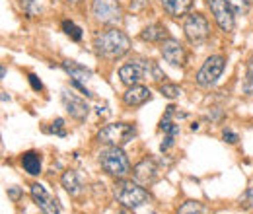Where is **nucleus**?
Returning <instances> with one entry per match:
<instances>
[{
	"label": "nucleus",
	"mask_w": 253,
	"mask_h": 214,
	"mask_svg": "<svg viewBox=\"0 0 253 214\" xmlns=\"http://www.w3.org/2000/svg\"><path fill=\"white\" fill-rule=\"evenodd\" d=\"M222 138H224V142H228V144H236L240 138H238V134L236 132H232L230 128H224L222 130Z\"/></svg>",
	"instance_id": "obj_29"
},
{
	"label": "nucleus",
	"mask_w": 253,
	"mask_h": 214,
	"mask_svg": "<svg viewBox=\"0 0 253 214\" xmlns=\"http://www.w3.org/2000/svg\"><path fill=\"white\" fill-rule=\"evenodd\" d=\"M222 70H224V59L220 55L209 57L207 61L203 62V66L199 68V72H197V84L203 86V88L212 86L220 78Z\"/></svg>",
	"instance_id": "obj_8"
},
{
	"label": "nucleus",
	"mask_w": 253,
	"mask_h": 214,
	"mask_svg": "<svg viewBox=\"0 0 253 214\" xmlns=\"http://www.w3.org/2000/svg\"><path fill=\"white\" fill-rule=\"evenodd\" d=\"M177 214H207V209L199 201H187L177 209Z\"/></svg>",
	"instance_id": "obj_22"
},
{
	"label": "nucleus",
	"mask_w": 253,
	"mask_h": 214,
	"mask_svg": "<svg viewBox=\"0 0 253 214\" xmlns=\"http://www.w3.org/2000/svg\"><path fill=\"white\" fill-rule=\"evenodd\" d=\"M148 2H150V0H130V8H132V10H142V8L148 6Z\"/></svg>",
	"instance_id": "obj_32"
},
{
	"label": "nucleus",
	"mask_w": 253,
	"mask_h": 214,
	"mask_svg": "<svg viewBox=\"0 0 253 214\" xmlns=\"http://www.w3.org/2000/svg\"><path fill=\"white\" fill-rule=\"evenodd\" d=\"M160 51H162L164 61L169 62L171 66H179V68H181V66H185V62H187V55H185L183 45H181L177 39L169 37V39L162 41V43H160Z\"/></svg>",
	"instance_id": "obj_10"
},
{
	"label": "nucleus",
	"mask_w": 253,
	"mask_h": 214,
	"mask_svg": "<svg viewBox=\"0 0 253 214\" xmlns=\"http://www.w3.org/2000/svg\"><path fill=\"white\" fill-rule=\"evenodd\" d=\"M18 4H20V8L24 10V14L30 16V18L41 14V6H39L35 0H18Z\"/></svg>",
	"instance_id": "obj_23"
},
{
	"label": "nucleus",
	"mask_w": 253,
	"mask_h": 214,
	"mask_svg": "<svg viewBox=\"0 0 253 214\" xmlns=\"http://www.w3.org/2000/svg\"><path fill=\"white\" fill-rule=\"evenodd\" d=\"M132 177H134L136 183L142 185V187L154 185L160 177L158 164H156L152 158H144L142 162H138V164L132 168Z\"/></svg>",
	"instance_id": "obj_9"
},
{
	"label": "nucleus",
	"mask_w": 253,
	"mask_h": 214,
	"mask_svg": "<svg viewBox=\"0 0 253 214\" xmlns=\"http://www.w3.org/2000/svg\"><path fill=\"white\" fill-rule=\"evenodd\" d=\"M63 68L70 74L72 84H82V86H86V82H90V78H92V70H90V68H86V66H82V64H78V62H74V61H64Z\"/></svg>",
	"instance_id": "obj_16"
},
{
	"label": "nucleus",
	"mask_w": 253,
	"mask_h": 214,
	"mask_svg": "<svg viewBox=\"0 0 253 214\" xmlns=\"http://www.w3.org/2000/svg\"><path fill=\"white\" fill-rule=\"evenodd\" d=\"M113 195L121 203V207H126L130 211H134V209H138L150 201V195L142 185H138L136 181H128L125 177L115 181Z\"/></svg>",
	"instance_id": "obj_2"
},
{
	"label": "nucleus",
	"mask_w": 253,
	"mask_h": 214,
	"mask_svg": "<svg viewBox=\"0 0 253 214\" xmlns=\"http://www.w3.org/2000/svg\"><path fill=\"white\" fill-rule=\"evenodd\" d=\"M32 197H33V201H35V205L39 207L41 214H61L57 201L47 193V189H45L43 185H39V183L32 185Z\"/></svg>",
	"instance_id": "obj_13"
},
{
	"label": "nucleus",
	"mask_w": 253,
	"mask_h": 214,
	"mask_svg": "<svg viewBox=\"0 0 253 214\" xmlns=\"http://www.w3.org/2000/svg\"><path fill=\"white\" fill-rule=\"evenodd\" d=\"M61 183H63V187L66 189V193H68V195H72V197H78V195L82 193V189H84V185H82V179H80V175H78L74 170H68V171H64Z\"/></svg>",
	"instance_id": "obj_19"
},
{
	"label": "nucleus",
	"mask_w": 253,
	"mask_h": 214,
	"mask_svg": "<svg viewBox=\"0 0 253 214\" xmlns=\"http://www.w3.org/2000/svg\"><path fill=\"white\" fill-rule=\"evenodd\" d=\"M152 214H156V213H152Z\"/></svg>",
	"instance_id": "obj_36"
},
{
	"label": "nucleus",
	"mask_w": 253,
	"mask_h": 214,
	"mask_svg": "<svg viewBox=\"0 0 253 214\" xmlns=\"http://www.w3.org/2000/svg\"><path fill=\"white\" fill-rule=\"evenodd\" d=\"M183 31L191 43H203L211 35V24L203 14H189L183 24Z\"/></svg>",
	"instance_id": "obj_7"
},
{
	"label": "nucleus",
	"mask_w": 253,
	"mask_h": 214,
	"mask_svg": "<svg viewBox=\"0 0 253 214\" xmlns=\"http://www.w3.org/2000/svg\"><path fill=\"white\" fill-rule=\"evenodd\" d=\"M140 39L142 41H148V43H162L166 39H169V33L166 30V26L162 24H152L148 28L140 31Z\"/></svg>",
	"instance_id": "obj_18"
},
{
	"label": "nucleus",
	"mask_w": 253,
	"mask_h": 214,
	"mask_svg": "<svg viewBox=\"0 0 253 214\" xmlns=\"http://www.w3.org/2000/svg\"><path fill=\"white\" fill-rule=\"evenodd\" d=\"M63 105L72 119H76V121H86V119H88L90 105H88L84 99H80L78 95H74L72 92H68V90H64L63 92Z\"/></svg>",
	"instance_id": "obj_12"
},
{
	"label": "nucleus",
	"mask_w": 253,
	"mask_h": 214,
	"mask_svg": "<svg viewBox=\"0 0 253 214\" xmlns=\"http://www.w3.org/2000/svg\"><path fill=\"white\" fill-rule=\"evenodd\" d=\"M230 4H232V8L236 10V12H246L248 10V6L252 4L250 0H228Z\"/></svg>",
	"instance_id": "obj_28"
},
{
	"label": "nucleus",
	"mask_w": 253,
	"mask_h": 214,
	"mask_svg": "<svg viewBox=\"0 0 253 214\" xmlns=\"http://www.w3.org/2000/svg\"><path fill=\"white\" fill-rule=\"evenodd\" d=\"M244 92L253 93V57L248 61V68H246V78H244Z\"/></svg>",
	"instance_id": "obj_26"
},
{
	"label": "nucleus",
	"mask_w": 253,
	"mask_h": 214,
	"mask_svg": "<svg viewBox=\"0 0 253 214\" xmlns=\"http://www.w3.org/2000/svg\"><path fill=\"white\" fill-rule=\"evenodd\" d=\"M63 31L72 39V41H80V39H82V30H80L74 22H70V20H64L63 22Z\"/></svg>",
	"instance_id": "obj_24"
},
{
	"label": "nucleus",
	"mask_w": 253,
	"mask_h": 214,
	"mask_svg": "<svg viewBox=\"0 0 253 214\" xmlns=\"http://www.w3.org/2000/svg\"><path fill=\"white\" fill-rule=\"evenodd\" d=\"M119 78H121V82H123L125 86H134V84H138L142 78H146L144 66H142L140 59L128 62V64H123V66L119 68Z\"/></svg>",
	"instance_id": "obj_14"
},
{
	"label": "nucleus",
	"mask_w": 253,
	"mask_h": 214,
	"mask_svg": "<svg viewBox=\"0 0 253 214\" xmlns=\"http://www.w3.org/2000/svg\"><path fill=\"white\" fill-rule=\"evenodd\" d=\"M142 66H144V74L148 76V78H152V80H156V82H162V80H166V74L162 72V68H160L158 64L154 61H142Z\"/></svg>",
	"instance_id": "obj_21"
},
{
	"label": "nucleus",
	"mask_w": 253,
	"mask_h": 214,
	"mask_svg": "<svg viewBox=\"0 0 253 214\" xmlns=\"http://www.w3.org/2000/svg\"><path fill=\"white\" fill-rule=\"evenodd\" d=\"M22 168L30 173V175H39L41 173V156L37 152H26L22 156Z\"/></svg>",
	"instance_id": "obj_20"
},
{
	"label": "nucleus",
	"mask_w": 253,
	"mask_h": 214,
	"mask_svg": "<svg viewBox=\"0 0 253 214\" xmlns=\"http://www.w3.org/2000/svg\"><path fill=\"white\" fill-rule=\"evenodd\" d=\"M8 197H10L12 201H18V199L22 197V189H20V187H8Z\"/></svg>",
	"instance_id": "obj_30"
},
{
	"label": "nucleus",
	"mask_w": 253,
	"mask_h": 214,
	"mask_svg": "<svg viewBox=\"0 0 253 214\" xmlns=\"http://www.w3.org/2000/svg\"><path fill=\"white\" fill-rule=\"evenodd\" d=\"M30 84H32V88L35 92H39V90H43V84H41V80L35 76V74H30Z\"/></svg>",
	"instance_id": "obj_31"
},
{
	"label": "nucleus",
	"mask_w": 253,
	"mask_h": 214,
	"mask_svg": "<svg viewBox=\"0 0 253 214\" xmlns=\"http://www.w3.org/2000/svg\"><path fill=\"white\" fill-rule=\"evenodd\" d=\"M117 214H132V211H130V209H126V207H121V209L117 211Z\"/></svg>",
	"instance_id": "obj_33"
},
{
	"label": "nucleus",
	"mask_w": 253,
	"mask_h": 214,
	"mask_svg": "<svg viewBox=\"0 0 253 214\" xmlns=\"http://www.w3.org/2000/svg\"><path fill=\"white\" fill-rule=\"evenodd\" d=\"M99 164L107 175H113L117 179H123L130 173V164L126 154L119 146H109L99 154Z\"/></svg>",
	"instance_id": "obj_3"
},
{
	"label": "nucleus",
	"mask_w": 253,
	"mask_h": 214,
	"mask_svg": "<svg viewBox=\"0 0 253 214\" xmlns=\"http://www.w3.org/2000/svg\"><path fill=\"white\" fill-rule=\"evenodd\" d=\"M49 132H53V134H57V136H66V130H64V119H55L53 125L49 127Z\"/></svg>",
	"instance_id": "obj_27"
},
{
	"label": "nucleus",
	"mask_w": 253,
	"mask_h": 214,
	"mask_svg": "<svg viewBox=\"0 0 253 214\" xmlns=\"http://www.w3.org/2000/svg\"><path fill=\"white\" fill-rule=\"evenodd\" d=\"M94 47H95V53L99 57L109 59V61H117V59L125 57L126 53L130 51V39L121 30L109 28V30L99 31L95 35Z\"/></svg>",
	"instance_id": "obj_1"
},
{
	"label": "nucleus",
	"mask_w": 253,
	"mask_h": 214,
	"mask_svg": "<svg viewBox=\"0 0 253 214\" xmlns=\"http://www.w3.org/2000/svg\"><path fill=\"white\" fill-rule=\"evenodd\" d=\"M150 99H152V92L146 86H140V84L128 86V90L123 93V101L128 107H140Z\"/></svg>",
	"instance_id": "obj_15"
},
{
	"label": "nucleus",
	"mask_w": 253,
	"mask_h": 214,
	"mask_svg": "<svg viewBox=\"0 0 253 214\" xmlns=\"http://www.w3.org/2000/svg\"><path fill=\"white\" fill-rule=\"evenodd\" d=\"M195 0H162V8L168 16L171 18H179V16H185L191 10Z\"/></svg>",
	"instance_id": "obj_17"
},
{
	"label": "nucleus",
	"mask_w": 253,
	"mask_h": 214,
	"mask_svg": "<svg viewBox=\"0 0 253 214\" xmlns=\"http://www.w3.org/2000/svg\"><path fill=\"white\" fill-rule=\"evenodd\" d=\"M160 93L166 95L168 99H175V97L181 95V88L175 86V84H168V82H164V84H160Z\"/></svg>",
	"instance_id": "obj_25"
},
{
	"label": "nucleus",
	"mask_w": 253,
	"mask_h": 214,
	"mask_svg": "<svg viewBox=\"0 0 253 214\" xmlns=\"http://www.w3.org/2000/svg\"><path fill=\"white\" fill-rule=\"evenodd\" d=\"M134 136H136V127L130 123H111V125H105L97 132L99 142L107 146H119V148L128 144Z\"/></svg>",
	"instance_id": "obj_4"
},
{
	"label": "nucleus",
	"mask_w": 253,
	"mask_h": 214,
	"mask_svg": "<svg viewBox=\"0 0 253 214\" xmlns=\"http://www.w3.org/2000/svg\"><path fill=\"white\" fill-rule=\"evenodd\" d=\"M250 2H252V4H253V0H250Z\"/></svg>",
	"instance_id": "obj_35"
},
{
	"label": "nucleus",
	"mask_w": 253,
	"mask_h": 214,
	"mask_svg": "<svg viewBox=\"0 0 253 214\" xmlns=\"http://www.w3.org/2000/svg\"><path fill=\"white\" fill-rule=\"evenodd\" d=\"M70 2H80V0H70Z\"/></svg>",
	"instance_id": "obj_34"
},
{
	"label": "nucleus",
	"mask_w": 253,
	"mask_h": 214,
	"mask_svg": "<svg viewBox=\"0 0 253 214\" xmlns=\"http://www.w3.org/2000/svg\"><path fill=\"white\" fill-rule=\"evenodd\" d=\"M211 14L214 16L216 24L222 31H234L236 28V10L228 0H207Z\"/></svg>",
	"instance_id": "obj_6"
},
{
	"label": "nucleus",
	"mask_w": 253,
	"mask_h": 214,
	"mask_svg": "<svg viewBox=\"0 0 253 214\" xmlns=\"http://www.w3.org/2000/svg\"><path fill=\"white\" fill-rule=\"evenodd\" d=\"M92 12L95 20L105 26H117L123 22V8L119 0H94Z\"/></svg>",
	"instance_id": "obj_5"
},
{
	"label": "nucleus",
	"mask_w": 253,
	"mask_h": 214,
	"mask_svg": "<svg viewBox=\"0 0 253 214\" xmlns=\"http://www.w3.org/2000/svg\"><path fill=\"white\" fill-rule=\"evenodd\" d=\"M173 115H175V107L169 105V107H166V115H164L162 121H160V128L166 132V138H164V142L160 144V150H162V152H168V150L173 146L175 136L179 134V125L171 119Z\"/></svg>",
	"instance_id": "obj_11"
}]
</instances>
